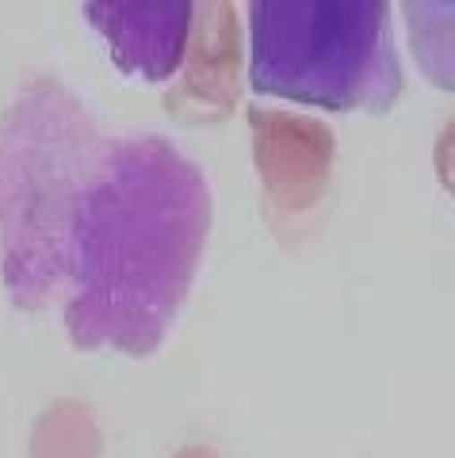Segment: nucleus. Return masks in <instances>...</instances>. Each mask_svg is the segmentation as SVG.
<instances>
[{"mask_svg": "<svg viewBox=\"0 0 455 458\" xmlns=\"http://www.w3.org/2000/svg\"><path fill=\"white\" fill-rule=\"evenodd\" d=\"M207 233L203 172L161 138L116 141L69 229V340L84 352L104 344L126 355L158 352L192 291Z\"/></svg>", "mask_w": 455, "mask_h": 458, "instance_id": "nucleus-1", "label": "nucleus"}, {"mask_svg": "<svg viewBox=\"0 0 455 458\" xmlns=\"http://www.w3.org/2000/svg\"><path fill=\"white\" fill-rule=\"evenodd\" d=\"M96 134L58 84L35 81L0 119L4 286L39 310L69 267V229L96 172Z\"/></svg>", "mask_w": 455, "mask_h": 458, "instance_id": "nucleus-2", "label": "nucleus"}, {"mask_svg": "<svg viewBox=\"0 0 455 458\" xmlns=\"http://www.w3.org/2000/svg\"><path fill=\"white\" fill-rule=\"evenodd\" d=\"M387 12L382 0H253V89L322 111H387L402 92Z\"/></svg>", "mask_w": 455, "mask_h": 458, "instance_id": "nucleus-3", "label": "nucleus"}, {"mask_svg": "<svg viewBox=\"0 0 455 458\" xmlns=\"http://www.w3.org/2000/svg\"><path fill=\"white\" fill-rule=\"evenodd\" d=\"M245 123L268 214L276 222H298L318 210L330 195L337 134L314 114L279 107H249Z\"/></svg>", "mask_w": 455, "mask_h": 458, "instance_id": "nucleus-4", "label": "nucleus"}, {"mask_svg": "<svg viewBox=\"0 0 455 458\" xmlns=\"http://www.w3.org/2000/svg\"><path fill=\"white\" fill-rule=\"evenodd\" d=\"M241 104V23L230 0L195 4L180 81L165 96L173 119L199 126L222 123Z\"/></svg>", "mask_w": 455, "mask_h": 458, "instance_id": "nucleus-5", "label": "nucleus"}, {"mask_svg": "<svg viewBox=\"0 0 455 458\" xmlns=\"http://www.w3.org/2000/svg\"><path fill=\"white\" fill-rule=\"evenodd\" d=\"M84 16L104 35L123 73L168 81L184 65L195 4L192 0H107V4H84Z\"/></svg>", "mask_w": 455, "mask_h": 458, "instance_id": "nucleus-6", "label": "nucleus"}, {"mask_svg": "<svg viewBox=\"0 0 455 458\" xmlns=\"http://www.w3.org/2000/svg\"><path fill=\"white\" fill-rule=\"evenodd\" d=\"M27 458H104V432L96 412L77 397L50 401L31 428Z\"/></svg>", "mask_w": 455, "mask_h": 458, "instance_id": "nucleus-7", "label": "nucleus"}, {"mask_svg": "<svg viewBox=\"0 0 455 458\" xmlns=\"http://www.w3.org/2000/svg\"><path fill=\"white\" fill-rule=\"evenodd\" d=\"M409 47L440 92H455V0H406Z\"/></svg>", "mask_w": 455, "mask_h": 458, "instance_id": "nucleus-8", "label": "nucleus"}, {"mask_svg": "<svg viewBox=\"0 0 455 458\" xmlns=\"http://www.w3.org/2000/svg\"><path fill=\"white\" fill-rule=\"evenodd\" d=\"M433 172H436V183L455 199V119L436 134V146H433Z\"/></svg>", "mask_w": 455, "mask_h": 458, "instance_id": "nucleus-9", "label": "nucleus"}, {"mask_svg": "<svg viewBox=\"0 0 455 458\" xmlns=\"http://www.w3.org/2000/svg\"><path fill=\"white\" fill-rule=\"evenodd\" d=\"M173 458H219V451L207 447V443H188V447H180Z\"/></svg>", "mask_w": 455, "mask_h": 458, "instance_id": "nucleus-10", "label": "nucleus"}]
</instances>
